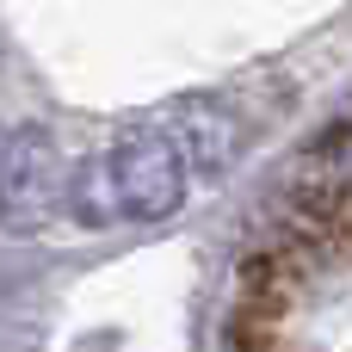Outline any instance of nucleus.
<instances>
[{"label":"nucleus","instance_id":"nucleus-3","mask_svg":"<svg viewBox=\"0 0 352 352\" xmlns=\"http://www.w3.org/2000/svg\"><path fill=\"white\" fill-rule=\"evenodd\" d=\"M167 130H173V142L186 148V161L192 167H223L229 155H235V118L217 105V99H179L173 111H167Z\"/></svg>","mask_w":352,"mask_h":352},{"label":"nucleus","instance_id":"nucleus-2","mask_svg":"<svg viewBox=\"0 0 352 352\" xmlns=\"http://www.w3.org/2000/svg\"><path fill=\"white\" fill-rule=\"evenodd\" d=\"M62 192H68V167H62L50 130H37V124L12 130L0 142V229H12V235L43 229L56 217Z\"/></svg>","mask_w":352,"mask_h":352},{"label":"nucleus","instance_id":"nucleus-1","mask_svg":"<svg viewBox=\"0 0 352 352\" xmlns=\"http://www.w3.org/2000/svg\"><path fill=\"white\" fill-rule=\"evenodd\" d=\"M192 186V161L173 142V130H130L124 142H111V155L87 161V173L74 179L68 204L80 223H167L186 204Z\"/></svg>","mask_w":352,"mask_h":352}]
</instances>
